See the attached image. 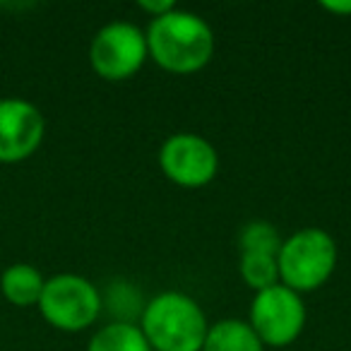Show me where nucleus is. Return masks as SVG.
I'll list each match as a JSON object with an SVG mask.
<instances>
[{"mask_svg": "<svg viewBox=\"0 0 351 351\" xmlns=\"http://www.w3.org/2000/svg\"><path fill=\"white\" fill-rule=\"evenodd\" d=\"M149 58L173 75H193L215 58L217 39L205 17L176 8L169 15L149 20L145 32Z\"/></svg>", "mask_w": 351, "mask_h": 351, "instance_id": "1", "label": "nucleus"}, {"mask_svg": "<svg viewBox=\"0 0 351 351\" xmlns=\"http://www.w3.org/2000/svg\"><path fill=\"white\" fill-rule=\"evenodd\" d=\"M140 330L152 351H202L210 322L193 296L161 291L142 306Z\"/></svg>", "mask_w": 351, "mask_h": 351, "instance_id": "2", "label": "nucleus"}, {"mask_svg": "<svg viewBox=\"0 0 351 351\" xmlns=\"http://www.w3.org/2000/svg\"><path fill=\"white\" fill-rule=\"evenodd\" d=\"M337 241L317 226H306L284 239L277 253L279 284L296 293H313L330 282L337 269Z\"/></svg>", "mask_w": 351, "mask_h": 351, "instance_id": "3", "label": "nucleus"}, {"mask_svg": "<svg viewBox=\"0 0 351 351\" xmlns=\"http://www.w3.org/2000/svg\"><path fill=\"white\" fill-rule=\"evenodd\" d=\"M306 320L308 313L303 296L284 284H274L265 291H258L250 301L248 325L260 337L265 349L267 346L284 349L293 344L301 337Z\"/></svg>", "mask_w": 351, "mask_h": 351, "instance_id": "4", "label": "nucleus"}, {"mask_svg": "<svg viewBox=\"0 0 351 351\" xmlns=\"http://www.w3.org/2000/svg\"><path fill=\"white\" fill-rule=\"evenodd\" d=\"M149 58L147 36L132 22H108L94 34L89 46V63L106 82H123L135 77Z\"/></svg>", "mask_w": 351, "mask_h": 351, "instance_id": "5", "label": "nucleus"}, {"mask_svg": "<svg viewBox=\"0 0 351 351\" xmlns=\"http://www.w3.org/2000/svg\"><path fill=\"white\" fill-rule=\"evenodd\" d=\"M104 306L101 291L80 274H56L44 284L41 315L63 332H80L94 325Z\"/></svg>", "mask_w": 351, "mask_h": 351, "instance_id": "6", "label": "nucleus"}, {"mask_svg": "<svg viewBox=\"0 0 351 351\" xmlns=\"http://www.w3.org/2000/svg\"><path fill=\"white\" fill-rule=\"evenodd\" d=\"M161 173L188 191L205 188L219 173V152L195 132H173L159 147Z\"/></svg>", "mask_w": 351, "mask_h": 351, "instance_id": "7", "label": "nucleus"}, {"mask_svg": "<svg viewBox=\"0 0 351 351\" xmlns=\"http://www.w3.org/2000/svg\"><path fill=\"white\" fill-rule=\"evenodd\" d=\"M46 121L25 99H0V161H22L39 149Z\"/></svg>", "mask_w": 351, "mask_h": 351, "instance_id": "8", "label": "nucleus"}, {"mask_svg": "<svg viewBox=\"0 0 351 351\" xmlns=\"http://www.w3.org/2000/svg\"><path fill=\"white\" fill-rule=\"evenodd\" d=\"M202 351H265V344L248 325V320L224 317L210 325Z\"/></svg>", "mask_w": 351, "mask_h": 351, "instance_id": "9", "label": "nucleus"}, {"mask_svg": "<svg viewBox=\"0 0 351 351\" xmlns=\"http://www.w3.org/2000/svg\"><path fill=\"white\" fill-rule=\"evenodd\" d=\"M46 279L34 265L17 263L3 272L0 277V289L5 293V298L15 306H39L41 291H44Z\"/></svg>", "mask_w": 351, "mask_h": 351, "instance_id": "10", "label": "nucleus"}, {"mask_svg": "<svg viewBox=\"0 0 351 351\" xmlns=\"http://www.w3.org/2000/svg\"><path fill=\"white\" fill-rule=\"evenodd\" d=\"M87 351H152L140 325L130 320H116L94 332Z\"/></svg>", "mask_w": 351, "mask_h": 351, "instance_id": "11", "label": "nucleus"}, {"mask_svg": "<svg viewBox=\"0 0 351 351\" xmlns=\"http://www.w3.org/2000/svg\"><path fill=\"white\" fill-rule=\"evenodd\" d=\"M239 274L245 287L255 293L279 284V265L274 255L265 253H241L239 258Z\"/></svg>", "mask_w": 351, "mask_h": 351, "instance_id": "12", "label": "nucleus"}, {"mask_svg": "<svg viewBox=\"0 0 351 351\" xmlns=\"http://www.w3.org/2000/svg\"><path fill=\"white\" fill-rule=\"evenodd\" d=\"M282 243L284 239L279 236V229L272 221H265V219L248 221L239 234L241 253H265L277 258Z\"/></svg>", "mask_w": 351, "mask_h": 351, "instance_id": "13", "label": "nucleus"}, {"mask_svg": "<svg viewBox=\"0 0 351 351\" xmlns=\"http://www.w3.org/2000/svg\"><path fill=\"white\" fill-rule=\"evenodd\" d=\"M137 8H140L145 15H149V20H156V17L169 15L171 10H176L173 0H137Z\"/></svg>", "mask_w": 351, "mask_h": 351, "instance_id": "14", "label": "nucleus"}, {"mask_svg": "<svg viewBox=\"0 0 351 351\" xmlns=\"http://www.w3.org/2000/svg\"><path fill=\"white\" fill-rule=\"evenodd\" d=\"M322 8H325L327 12H332V15H339V17H349L351 15V0H346V3H330V0H325L322 3Z\"/></svg>", "mask_w": 351, "mask_h": 351, "instance_id": "15", "label": "nucleus"}]
</instances>
